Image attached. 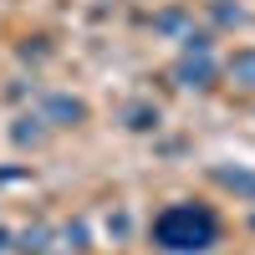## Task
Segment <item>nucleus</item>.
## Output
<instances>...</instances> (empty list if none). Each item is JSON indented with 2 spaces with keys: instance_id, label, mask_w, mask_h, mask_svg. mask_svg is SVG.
Wrapping results in <instances>:
<instances>
[{
  "instance_id": "obj_2",
  "label": "nucleus",
  "mask_w": 255,
  "mask_h": 255,
  "mask_svg": "<svg viewBox=\"0 0 255 255\" xmlns=\"http://www.w3.org/2000/svg\"><path fill=\"white\" fill-rule=\"evenodd\" d=\"M230 77H235L240 87H255V51H240L235 61H230Z\"/></svg>"
},
{
  "instance_id": "obj_1",
  "label": "nucleus",
  "mask_w": 255,
  "mask_h": 255,
  "mask_svg": "<svg viewBox=\"0 0 255 255\" xmlns=\"http://www.w3.org/2000/svg\"><path fill=\"white\" fill-rule=\"evenodd\" d=\"M153 240L163 250H209L220 240V220L209 215V209H199V204H174V209L158 215Z\"/></svg>"
},
{
  "instance_id": "obj_4",
  "label": "nucleus",
  "mask_w": 255,
  "mask_h": 255,
  "mask_svg": "<svg viewBox=\"0 0 255 255\" xmlns=\"http://www.w3.org/2000/svg\"><path fill=\"white\" fill-rule=\"evenodd\" d=\"M220 184H230V189H245V194H255V179H250V174H220Z\"/></svg>"
},
{
  "instance_id": "obj_3",
  "label": "nucleus",
  "mask_w": 255,
  "mask_h": 255,
  "mask_svg": "<svg viewBox=\"0 0 255 255\" xmlns=\"http://www.w3.org/2000/svg\"><path fill=\"white\" fill-rule=\"evenodd\" d=\"M179 77L189 82V87H204V77H209V61L199 56V61H184V67H179Z\"/></svg>"
}]
</instances>
